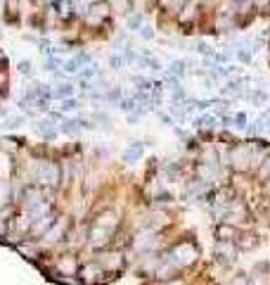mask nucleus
I'll use <instances>...</instances> for the list:
<instances>
[{
    "label": "nucleus",
    "instance_id": "1",
    "mask_svg": "<svg viewBox=\"0 0 270 285\" xmlns=\"http://www.w3.org/2000/svg\"><path fill=\"white\" fill-rule=\"evenodd\" d=\"M36 181L40 185L57 188L59 185V166L54 162H40L36 166Z\"/></svg>",
    "mask_w": 270,
    "mask_h": 285
},
{
    "label": "nucleus",
    "instance_id": "2",
    "mask_svg": "<svg viewBox=\"0 0 270 285\" xmlns=\"http://www.w3.org/2000/svg\"><path fill=\"white\" fill-rule=\"evenodd\" d=\"M95 262L102 266L105 273H107V271L116 273V271H121V268H124V254H121V252H105V254H97V259H95Z\"/></svg>",
    "mask_w": 270,
    "mask_h": 285
},
{
    "label": "nucleus",
    "instance_id": "3",
    "mask_svg": "<svg viewBox=\"0 0 270 285\" xmlns=\"http://www.w3.org/2000/svg\"><path fill=\"white\" fill-rule=\"evenodd\" d=\"M54 224H57V216H54V212H48V214L38 216V219H34V221L29 224V233H31V235H38V238H43L45 233L53 228Z\"/></svg>",
    "mask_w": 270,
    "mask_h": 285
},
{
    "label": "nucleus",
    "instance_id": "4",
    "mask_svg": "<svg viewBox=\"0 0 270 285\" xmlns=\"http://www.w3.org/2000/svg\"><path fill=\"white\" fill-rule=\"evenodd\" d=\"M100 276H105V271H102V266H100L97 262H90L88 266L81 268V278H83V283H86V285L100 283V281H102Z\"/></svg>",
    "mask_w": 270,
    "mask_h": 285
},
{
    "label": "nucleus",
    "instance_id": "5",
    "mask_svg": "<svg viewBox=\"0 0 270 285\" xmlns=\"http://www.w3.org/2000/svg\"><path fill=\"white\" fill-rule=\"evenodd\" d=\"M230 160H233V164L237 169H247V164L252 160V147H249V145H239L237 150H233Z\"/></svg>",
    "mask_w": 270,
    "mask_h": 285
},
{
    "label": "nucleus",
    "instance_id": "6",
    "mask_svg": "<svg viewBox=\"0 0 270 285\" xmlns=\"http://www.w3.org/2000/svg\"><path fill=\"white\" fill-rule=\"evenodd\" d=\"M216 254L225 262V264H230V262H234V257H237V245H234V243H228V240H220L216 245Z\"/></svg>",
    "mask_w": 270,
    "mask_h": 285
},
{
    "label": "nucleus",
    "instance_id": "7",
    "mask_svg": "<svg viewBox=\"0 0 270 285\" xmlns=\"http://www.w3.org/2000/svg\"><path fill=\"white\" fill-rule=\"evenodd\" d=\"M12 202V185L10 181H0V209Z\"/></svg>",
    "mask_w": 270,
    "mask_h": 285
},
{
    "label": "nucleus",
    "instance_id": "8",
    "mask_svg": "<svg viewBox=\"0 0 270 285\" xmlns=\"http://www.w3.org/2000/svg\"><path fill=\"white\" fill-rule=\"evenodd\" d=\"M216 235L220 238V240H228V243H234V238H237V231H234L233 226H228L225 221L218 226V231H216Z\"/></svg>",
    "mask_w": 270,
    "mask_h": 285
},
{
    "label": "nucleus",
    "instance_id": "9",
    "mask_svg": "<svg viewBox=\"0 0 270 285\" xmlns=\"http://www.w3.org/2000/svg\"><path fill=\"white\" fill-rule=\"evenodd\" d=\"M140 155H143V142H133L126 152H124V160H126V162H135Z\"/></svg>",
    "mask_w": 270,
    "mask_h": 285
},
{
    "label": "nucleus",
    "instance_id": "10",
    "mask_svg": "<svg viewBox=\"0 0 270 285\" xmlns=\"http://www.w3.org/2000/svg\"><path fill=\"white\" fill-rule=\"evenodd\" d=\"M62 133H69V136H73V133H78V128H81V119H67V122H62Z\"/></svg>",
    "mask_w": 270,
    "mask_h": 285
},
{
    "label": "nucleus",
    "instance_id": "11",
    "mask_svg": "<svg viewBox=\"0 0 270 285\" xmlns=\"http://www.w3.org/2000/svg\"><path fill=\"white\" fill-rule=\"evenodd\" d=\"M53 95H54V98L67 100V98H72V95H73V86H69V83H62V86H57V90H54Z\"/></svg>",
    "mask_w": 270,
    "mask_h": 285
},
{
    "label": "nucleus",
    "instance_id": "12",
    "mask_svg": "<svg viewBox=\"0 0 270 285\" xmlns=\"http://www.w3.org/2000/svg\"><path fill=\"white\" fill-rule=\"evenodd\" d=\"M195 128H211V126H216V119L214 117H197L195 122H192Z\"/></svg>",
    "mask_w": 270,
    "mask_h": 285
},
{
    "label": "nucleus",
    "instance_id": "13",
    "mask_svg": "<svg viewBox=\"0 0 270 285\" xmlns=\"http://www.w3.org/2000/svg\"><path fill=\"white\" fill-rule=\"evenodd\" d=\"M168 74H171V76H176V79H178V76H182V74H185V62H182V60H173V62H171V71H168Z\"/></svg>",
    "mask_w": 270,
    "mask_h": 285
},
{
    "label": "nucleus",
    "instance_id": "14",
    "mask_svg": "<svg viewBox=\"0 0 270 285\" xmlns=\"http://www.w3.org/2000/svg\"><path fill=\"white\" fill-rule=\"evenodd\" d=\"M171 98H173V102H178V100H182V98H185V88H182L180 83H176V86H171Z\"/></svg>",
    "mask_w": 270,
    "mask_h": 285
},
{
    "label": "nucleus",
    "instance_id": "15",
    "mask_svg": "<svg viewBox=\"0 0 270 285\" xmlns=\"http://www.w3.org/2000/svg\"><path fill=\"white\" fill-rule=\"evenodd\" d=\"M97 74H100V67H97V64H90V67H86V69L81 71V76H83L86 81L92 79V76H97Z\"/></svg>",
    "mask_w": 270,
    "mask_h": 285
},
{
    "label": "nucleus",
    "instance_id": "16",
    "mask_svg": "<svg viewBox=\"0 0 270 285\" xmlns=\"http://www.w3.org/2000/svg\"><path fill=\"white\" fill-rule=\"evenodd\" d=\"M62 67H64V74H76V71H78V60L73 57V60H69V62H64Z\"/></svg>",
    "mask_w": 270,
    "mask_h": 285
},
{
    "label": "nucleus",
    "instance_id": "17",
    "mask_svg": "<svg viewBox=\"0 0 270 285\" xmlns=\"http://www.w3.org/2000/svg\"><path fill=\"white\" fill-rule=\"evenodd\" d=\"M119 105H121V109H124V112H135V105H138V102H135L133 98H124Z\"/></svg>",
    "mask_w": 270,
    "mask_h": 285
},
{
    "label": "nucleus",
    "instance_id": "18",
    "mask_svg": "<svg viewBox=\"0 0 270 285\" xmlns=\"http://www.w3.org/2000/svg\"><path fill=\"white\" fill-rule=\"evenodd\" d=\"M73 109H78V102H76L73 98H67V100H62V112H73Z\"/></svg>",
    "mask_w": 270,
    "mask_h": 285
},
{
    "label": "nucleus",
    "instance_id": "19",
    "mask_svg": "<svg viewBox=\"0 0 270 285\" xmlns=\"http://www.w3.org/2000/svg\"><path fill=\"white\" fill-rule=\"evenodd\" d=\"M109 62H111V69H121V67H124V55L114 53V55H111V60H109Z\"/></svg>",
    "mask_w": 270,
    "mask_h": 285
},
{
    "label": "nucleus",
    "instance_id": "20",
    "mask_svg": "<svg viewBox=\"0 0 270 285\" xmlns=\"http://www.w3.org/2000/svg\"><path fill=\"white\" fill-rule=\"evenodd\" d=\"M192 50H197V53H201V55H206V57H214V50H211L206 43H197Z\"/></svg>",
    "mask_w": 270,
    "mask_h": 285
},
{
    "label": "nucleus",
    "instance_id": "21",
    "mask_svg": "<svg viewBox=\"0 0 270 285\" xmlns=\"http://www.w3.org/2000/svg\"><path fill=\"white\" fill-rule=\"evenodd\" d=\"M57 67H59V60L50 55V57L45 60V71H57Z\"/></svg>",
    "mask_w": 270,
    "mask_h": 285
},
{
    "label": "nucleus",
    "instance_id": "22",
    "mask_svg": "<svg viewBox=\"0 0 270 285\" xmlns=\"http://www.w3.org/2000/svg\"><path fill=\"white\" fill-rule=\"evenodd\" d=\"M19 71L31 76V74H34V69H31V62H26V60H24V62H19Z\"/></svg>",
    "mask_w": 270,
    "mask_h": 285
},
{
    "label": "nucleus",
    "instance_id": "23",
    "mask_svg": "<svg viewBox=\"0 0 270 285\" xmlns=\"http://www.w3.org/2000/svg\"><path fill=\"white\" fill-rule=\"evenodd\" d=\"M143 24V15H135V17H130V29H138Z\"/></svg>",
    "mask_w": 270,
    "mask_h": 285
},
{
    "label": "nucleus",
    "instance_id": "24",
    "mask_svg": "<svg viewBox=\"0 0 270 285\" xmlns=\"http://www.w3.org/2000/svg\"><path fill=\"white\" fill-rule=\"evenodd\" d=\"M247 283H249V278H247V276H239V278H233L230 285H247Z\"/></svg>",
    "mask_w": 270,
    "mask_h": 285
},
{
    "label": "nucleus",
    "instance_id": "25",
    "mask_svg": "<svg viewBox=\"0 0 270 285\" xmlns=\"http://www.w3.org/2000/svg\"><path fill=\"white\" fill-rule=\"evenodd\" d=\"M237 57H239L242 62H249V60H252V55H249V53H244V50H239V53H237Z\"/></svg>",
    "mask_w": 270,
    "mask_h": 285
},
{
    "label": "nucleus",
    "instance_id": "26",
    "mask_svg": "<svg viewBox=\"0 0 270 285\" xmlns=\"http://www.w3.org/2000/svg\"><path fill=\"white\" fill-rule=\"evenodd\" d=\"M107 100H119V88L109 90V93H107Z\"/></svg>",
    "mask_w": 270,
    "mask_h": 285
},
{
    "label": "nucleus",
    "instance_id": "27",
    "mask_svg": "<svg viewBox=\"0 0 270 285\" xmlns=\"http://www.w3.org/2000/svg\"><path fill=\"white\" fill-rule=\"evenodd\" d=\"M192 12H195V5H187V10H185L182 19H190V17H192Z\"/></svg>",
    "mask_w": 270,
    "mask_h": 285
},
{
    "label": "nucleus",
    "instance_id": "28",
    "mask_svg": "<svg viewBox=\"0 0 270 285\" xmlns=\"http://www.w3.org/2000/svg\"><path fill=\"white\" fill-rule=\"evenodd\" d=\"M159 119H162L166 126H171V117H168V114H159Z\"/></svg>",
    "mask_w": 270,
    "mask_h": 285
},
{
    "label": "nucleus",
    "instance_id": "29",
    "mask_svg": "<svg viewBox=\"0 0 270 285\" xmlns=\"http://www.w3.org/2000/svg\"><path fill=\"white\" fill-rule=\"evenodd\" d=\"M140 34H143L144 38H152V36H154V34H152V29H143V31H140Z\"/></svg>",
    "mask_w": 270,
    "mask_h": 285
},
{
    "label": "nucleus",
    "instance_id": "30",
    "mask_svg": "<svg viewBox=\"0 0 270 285\" xmlns=\"http://www.w3.org/2000/svg\"><path fill=\"white\" fill-rule=\"evenodd\" d=\"M256 5L258 7H266V5H270V0H256Z\"/></svg>",
    "mask_w": 270,
    "mask_h": 285
},
{
    "label": "nucleus",
    "instance_id": "31",
    "mask_svg": "<svg viewBox=\"0 0 270 285\" xmlns=\"http://www.w3.org/2000/svg\"><path fill=\"white\" fill-rule=\"evenodd\" d=\"M234 2H237V5H242V2H249V0H234Z\"/></svg>",
    "mask_w": 270,
    "mask_h": 285
}]
</instances>
